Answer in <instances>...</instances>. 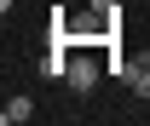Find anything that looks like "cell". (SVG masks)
Returning a JSON list of instances; mask_svg holds the SVG:
<instances>
[{
	"label": "cell",
	"mask_w": 150,
	"mask_h": 126,
	"mask_svg": "<svg viewBox=\"0 0 150 126\" xmlns=\"http://www.w3.org/2000/svg\"><path fill=\"white\" fill-rule=\"evenodd\" d=\"M98 86V63L93 57H69V92H93Z\"/></svg>",
	"instance_id": "1"
},
{
	"label": "cell",
	"mask_w": 150,
	"mask_h": 126,
	"mask_svg": "<svg viewBox=\"0 0 150 126\" xmlns=\"http://www.w3.org/2000/svg\"><path fill=\"white\" fill-rule=\"evenodd\" d=\"M35 74H40V80H69V57H64V46H58L52 57H40V63H35Z\"/></svg>",
	"instance_id": "2"
},
{
	"label": "cell",
	"mask_w": 150,
	"mask_h": 126,
	"mask_svg": "<svg viewBox=\"0 0 150 126\" xmlns=\"http://www.w3.org/2000/svg\"><path fill=\"white\" fill-rule=\"evenodd\" d=\"M29 115H35V103H29V97H6V109H0V120H6V126H23Z\"/></svg>",
	"instance_id": "3"
},
{
	"label": "cell",
	"mask_w": 150,
	"mask_h": 126,
	"mask_svg": "<svg viewBox=\"0 0 150 126\" xmlns=\"http://www.w3.org/2000/svg\"><path fill=\"white\" fill-rule=\"evenodd\" d=\"M133 92H139V97H150V63H144L139 74H133Z\"/></svg>",
	"instance_id": "4"
}]
</instances>
